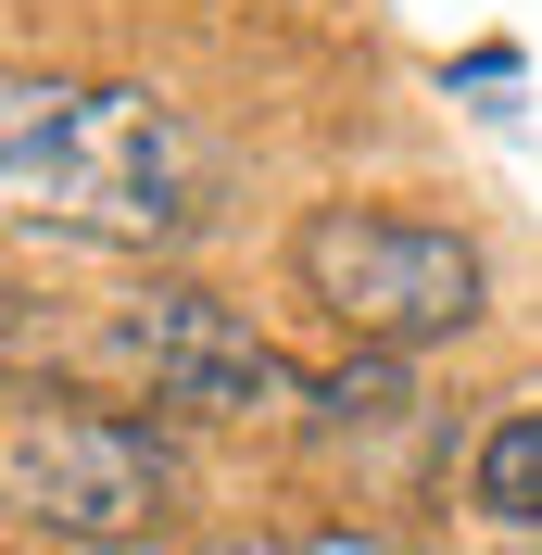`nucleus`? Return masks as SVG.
I'll list each match as a JSON object with an SVG mask.
<instances>
[{"label": "nucleus", "instance_id": "obj_1", "mask_svg": "<svg viewBox=\"0 0 542 555\" xmlns=\"http://www.w3.org/2000/svg\"><path fill=\"white\" fill-rule=\"evenodd\" d=\"M0 177H13L26 228L114 241V253H177V241H203L215 203H228V152L165 89H64V76H13Z\"/></svg>", "mask_w": 542, "mask_h": 555}, {"label": "nucleus", "instance_id": "obj_2", "mask_svg": "<svg viewBox=\"0 0 542 555\" xmlns=\"http://www.w3.org/2000/svg\"><path fill=\"white\" fill-rule=\"evenodd\" d=\"M291 291L353 353H429L479 328V241L429 228V215H391V203H304Z\"/></svg>", "mask_w": 542, "mask_h": 555}, {"label": "nucleus", "instance_id": "obj_3", "mask_svg": "<svg viewBox=\"0 0 542 555\" xmlns=\"http://www.w3.org/2000/svg\"><path fill=\"white\" fill-rule=\"evenodd\" d=\"M0 492H13V530L114 555V543H152L177 518L190 467H177V429H152V416L13 391V416H0Z\"/></svg>", "mask_w": 542, "mask_h": 555}, {"label": "nucleus", "instance_id": "obj_4", "mask_svg": "<svg viewBox=\"0 0 542 555\" xmlns=\"http://www.w3.org/2000/svg\"><path fill=\"white\" fill-rule=\"evenodd\" d=\"M89 366L127 379L139 404H177V416H304V404H315L304 366H291V353H278L240 304L190 291V278H152V291L102 304Z\"/></svg>", "mask_w": 542, "mask_h": 555}, {"label": "nucleus", "instance_id": "obj_5", "mask_svg": "<svg viewBox=\"0 0 542 555\" xmlns=\"http://www.w3.org/2000/svg\"><path fill=\"white\" fill-rule=\"evenodd\" d=\"M467 518L479 530H542V391H517L467 442Z\"/></svg>", "mask_w": 542, "mask_h": 555}, {"label": "nucleus", "instance_id": "obj_6", "mask_svg": "<svg viewBox=\"0 0 542 555\" xmlns=\"http://www.w3.org/2000/svg\"><path fill=\"white\" fill-rule=\"evenodd\" d=\"M416 404V379H404V353H353V366H328L315 379V429H391V416Z\"/></svg>", "mask_w": 542, "mask_h": 555}, {"label": "nucleus", "instance_id": "obj_7", "mask_svg": "<svg viewBox=\"0 0 542 555\" xmlns=\"http://www.w3.org/2000/svg\"><path fill=\"white\" fill-rule=\"evenodd\" d=\"M177 555H304V543H278V530H203V543H177Z\"/></svg>", "mask_w": 542, "mask_h": 555}, {"label": "nucleus", "instance_id": "obj_8", "mask_svg": "<svg viewBox=\"0 0 542 555\" xmlns=\"http://www.w3.org/2000/svg\"><path fill=\"white\" fill-rule=\"evenodd\" d=\"M304 555H391L378 530H304Z\"/></svg>", "mask_w": 542, "mask_h": 555}]
</instances>
